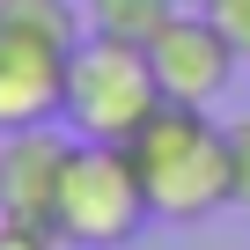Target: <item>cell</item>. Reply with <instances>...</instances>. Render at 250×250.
Masks as SVG:
<instances>
[{
  "mask_svg": "<svg viewBox=\"0 0 250 250\" xmlns=\"http://www.w3.org/2000/svg\"><path fill=\"white\" fill-rule=\"evenodd\" d=\"M147 191H140V169L118 140H74L66 155V184H59V243L66 250H118L147 228Z\"/></svg>",
  "mask_w": 250,
  "mask_h": 250,
  "instance_id": "cell-2",
  "label": "cell"
},
{
  "mask_svg": "<svg viewBox=\"0 0 250 250\" xmlns=\"http://www.w3.org/2000/svg\"><path fill=\"white\" fill-rule=\"evenodd\" d=\"M162 110V81L147 66L140 44H110V37H81L66 59V125L74 140H133L140 125Z\"/></svg>",
  "mask_w": 250,
  "mask_h": 250,
  "instance_id": "cell-3",
  "label": "cell"
},
{
  "mask_svg": "<svg viewBox=\"0 0 250 250\" xmlns=\"http://www.w3.org/2000/svg\"><path fill=\"white\" fill-rule=\"evenodd\" d=\"M0 250H66V243L44 221H8V213H0Z\"/></svg>",
  "mask_w": 250,
  "mask_h": 250,
  "instance_id": "cell-10",
  "label": "cell"
},
{
  "mask_svg": "<svg viewBox=\"0 0 250 250\" xmlns=\"http://www.w3.org/2000/svg\"><path fill=\"white\" fill-rule=\"evenodd\" d=\"M66 59H74V44L0 15V140L59 125V110H66Z\"/></svg>",
  "mask_w": 250,
  "mask_h": 250,
  "instance_id": "cell-4",
  "label": "cell"
},
{
  "mask_svg": "<svg viewBox=\"0 0 250 250\" xmlns=\"http://www.w3.org/2000/svg\"><path fill=\"white\" fill-rule=\"evenodd\" d=\"M147 66H155V81H162V103H199V110H213V103L235 88L243 52L213 30L206 8H177V15L162 22V37L147 44Z\"/></svg>",
  "mask_w": 250,
  "mask_h": 250,
  "instance_id": "cell-5",
  "label": "cell"
},
{
  "mask_svg": "<svg viewBox=\"0 0 250 250\" xmlns=\"http://www.w3.org/2000/svg\"><path fill=\"white\" fill-rule=\"evenodd\" d=\"M177 8H184V0H81V22H88V37H110V44H140V52H147Z\"/></svg>",
  "mask_w": 250,
  "mask_h": 250,
  "instance_id": "cell-7",
  "label": "cell"
},
{
  "mask_svg": "<svg viewBox=\"0 0 250 250\" xmlns=\"http://www.w3.org/2000/svg\"><path fill=\"white\" fill-rule=\"evenodd\" d=\"M147 191V213L169 228H191L228 206V125L199 103H162L133 140H125Z\"/></svg>",
  "mask_w": 250,
  "mask_h": 250,
  "instance_id": "cell-1",
  "label": "cell"
},
{
  "mask_svg": "<svg viewBox=\"0 0 250 250\" xmlns=\"http://www.w3.org/2000/svg\"><path fill=\"white\" fill-rule=\"evenodd\" d=\"M199 8H206V15H213V30L250 59V0H199Z\"/></svg>",
  "mask_w": 250,
  "mask_h": 250,
  "instance_id": "cell-9",
  "label": "cell"
},
{
  "mask_svg": "<svg viewBox=\"0 0 250 250\" xmlns=\"http://www.w3.org/2000/svg\"><path fill=\"white\" fill-rule=\"evenodd\" d=\"M228 206L250 213V110L228 118Z\"/></svg>",
  "mask_w": 250,
  "mask_h": 250,
  "instance_id": "cell-8",
  "label": "cell"
},
{
  "mask_svg": "<svg viewBox=\"0 0 250 250\" xmlns=\"http://www.w3.org/2000/svg\"><path fill=\"white\" fill-rule=\"evenodd\" d=\"M66 155H74V140H59L52 125H37V133H8V140H0V213L52 228L59 184H66Z\"/></svg>",
  "mask_w": 250,
  "mask_h": 250,
  "instance_id": "cell-6",
  "label": "cell"
}]
</instances>
